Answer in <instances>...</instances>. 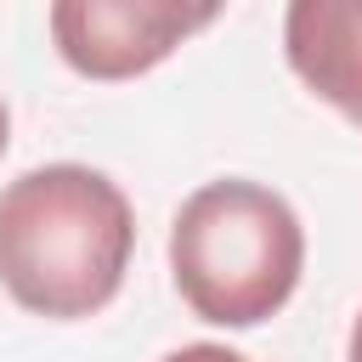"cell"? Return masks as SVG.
Segmentation results:
<instances>
[{
    "instance_id": "obj_1",
    "label": "cell",
    "mask_w": 362,
    "mask_h": 362,
    "mask_svg": "<svg viewBox=\"0 0 362 362\" xmlns=\"http://www.w3.org/2000/svg\"><path fill=\"white\" fill-rule=\"evenodd\" d=\"M136 255V215L113 175L40 164L0 187V288L51 322L113 305Z\"/></svg>"
},
{
    "instance_id": "obj_2",
    "label": "cell",
    "mask_w": 362,
    "mask_h": 362,
    "mask_svg": "<svg viewBox=\"0 0 362 362\" xmlns=\"http://www.w3.org/2000/svg\"><path fill=\"white\" fill-rule=\"evenodd\" d=\"M305 272V226L266 181L221 175L181 198L170 221V277L192 317L255 328L277 317Z\"/></svg>"
},
{
    "instance_id": "obj_3",
    "label": "cell",
    "mask_w": 362,
    "mask_h": 362,
    "mask_svg": "<svg viewBox=\"0 0 362 362\" xmlns=\"http://www.w3.org/2000/svg\"><path fill=\"white\" fill-rule=\"evenodd\" d=\"M215 17L221 6L181 0H57L45 11L57 57L85 79H136Z\"/></svg>"
},
{
    "instance_id": "obj_4",
    "label": "cell",
    "mask_w": 362,
    "mask_h": 362,
    "mask_svg": "<svg viewBox=\"0 0 362 362\" xmlns=\"http://www.w3.org/2000/svg\"><path fill=\"white\" fill-rule=\"evenodd\" d=\"M283 57L317 102L362 124V0H294L283 11Z\"/></svg>"
},
{
    "instance_id": "obj_5",
    "label": "cell",
    "mask_w": 362,
    "mask_h": 362,
    "mask_svg": "<svg viewBox=\"0 0 362 362\" xmlns=\"http://www.w3.org/2000/svg\"><path fill=\"white\" fill-rule=\"evenodd\" d=\"M164 362H249V356H243V351H232V345L198 339V345H181V351H170Z\"/></svg>"
},
{
    "instance_id": "obj_6",
    "label": "cell",
    "mask_w": 362,
    "mask_h": 362,
    "mask_svg": "<svg viewBox=\"0 0 362 362\" xmlns=\"http://www.w3.org/2000/svg\"><path fill=\"white\" fill-rule=\"evenodd\" d=\"M345 362H362V311L351 322V339H345Z\"/></svg>"
},
{
    "instance_id": "obj_7",
    "label": "cell",
    "mask_w": 362,
    "mask_h": 362,
    "mask_svg": "<svg viewBox=\"0 0 362 362\" xmlns=\"http://www.w3.org/2000/svg\"><path fill=\"white\" fill-rule=\"evenodd\" d=\"M6 141H11V113H6V102H0V153H6Z\"/></svg>"
}]
</instances>
